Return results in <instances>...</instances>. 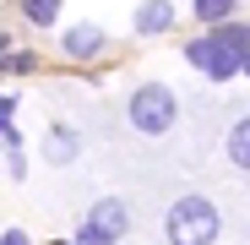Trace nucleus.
<instances>
[{"label": "nucleus", "instance_id": "obj_3", "mask_svg": "<svg viewBox=\"0 0 250 245\" xmlns=\"http://www.w3.org/2000/svg\"><path fill=\"white\" fill-rule=\"evenodd\" d=\"M125 223H131L125 201H120V196H104V201H93V213H87V223L76 229V240H82V245H120Z\"/></svg>", "mask_w": 250, "mask_h": 245}, {"label": "nucleus", "instance_id": "obj_16", "mask_svg": "<svg viewBox=\"0 0 250 245\" xmlns=\"http://www.w3.org/2000/svg\"><path fill=\"white\" fill-rule=\"evenodd\" d=\"M0 49H6V33H0Z\"/></svg>", "mask_w": 250, "mask_h": 245}, {"label": "nucleus", "instance_id": "obj_12", "mask_svg": "<svg viewBox=\"0 0 250 245\" xmlns=\"http://www.w3.org/2000/svg\"><path fill=\"white\" fill-rule=\"evenodd\" d=\"M0 71H6V76H22V71H33V55L6 44V49H0Z\"/></svg>", "mask_w": 250, "mask_h": 245}, {"label": "nucleus", "instance_id": "obj_7", "mask_svg": "<svg viewBox=\"0 0 250 245\" xmlns=\"http://www.w3.org/2000/svg\"><path fill=\"white\" fill-rule=\"evenodd\" d=\"M60 6H65V0H17V11H22V17L33 22V27H55Z\"/></svg>", "mask_w": 250, "mask_h": 245}, {"label": "nucleus", "instance_id": "obj_2", "mask_svg": "<svg viewBox=\"0 0 250 245\" xmlns=\"http://www.w3.org/2000/svg\"><path fill=\"white\" fill-rule=\"evenodd\" d=\"M125 114H131V126L142 136H163L174 126V114H180V98L163 88V82H142V88L131 93V109H125Z\"/></svg>", "mask_w": 250, "mask_h": 245}, {"label": "nucleus", "instance_id": "obj_13", "mask_svg": "<svg viewBox=\"0 0 250 245\" xmlns=\"http://www.w3.org/2000/svg\"><path fill=\"white\" fill-rule=\"evenodd\" d=\"M11 120H17V98L0 93V126H11Z\"/></svg>", "mask_w": 250, "mask_h": 245}, {"label": "nucleus", "instance_id": "obj_8", "mask_svg": "<svg viewBox=\"0 0 250 245\" xmlns=\"http://www.w3.org/2000/svg\"><path fill=\"white\" fill-rule=\"evenodd\" d=\"M44 153H49V163H71V158H76V131L55 120V131H49V147H44Z\"/></svg>", "mask_w": 250, "mask_h": 245}, {"label": "nucleus", "instance_id": "obj_10", "mask_svg": "<svg viewBox=\"0 0 250 245\" xmlns=\"http://www.w3.org/2000/svg\"><path fill=\"white\" fill-rule=\"evenodd\" d=\"M234 6H239V0H190V11L207 22V27H218V22H229L234 17Z\"/></svg>", "mask_w": 250, "mask_h": 245}, {"label": "nucleus", "instance_id": "obj_9", "mask_svg": "<svg viewBox=\"0 0 250 245\" xmlns=\"http://www.w3.org/2000/svg\"><path fill=\"white\" fill-rule=\"evenodd\" d=\"M229 158H234V169H250V114L234 120V131H229Z\"/></svg>", "mask_w": 250, "mask_h": 245}, {"label": "nucleus", "instance_id": "obj_5", "mask_svg": "<svg viewBox=\"0 0 250 245\" xmlns=\"http://www.w3.org/2000/svg\"><path fill=\"white\" fill-rule=\"evenodd\" d=\"M104 27H93V22H76V27H65V38H60V49L71 55V60H98L104 55Z\"/></svg>", "mask_w": 250, "mask_h": 245}, {"label": "nucleus", "instance_id": "obj_1", "mask_svg": "<svg viewBox=\"0 0 250 245\" xmlns=\"http://www.w3.org/2000/svg\"><path fill=\"white\" fill-rule=\"evenodd\" d=\"M163 229H169V245H212L218 240V207L207 196H180Z\"/></svg>", "mask_w": 250, "mask_h": 245}, {"label": "nucleus", "instance_id": "obj_15", "mask_svg": "<svg viewBox=\"0 0 250 245\" xmlns=\"http://www.w3.org/2000/svg\"><path fill=\"white\" fill-rule=\"evenodd\" d=\"M55 245H82V240H55Z\"/></svg>", "mask_w": 250, "mask_h": 245}, {"label": "nucleus", "instance_id": "obj_6", "mask_svg": "<svg viewBox=\"0 0 250 245\" xmlns=\"http://www.w3.org/2000/svg\"><path fill=\"white\" fill-rule=\"evenodd\" d=\"M169 27H174V6H169V0H142V6H136V33L158 38Z\"/></svg>", "mask_w": 250, "mask_h": 245}, {"label": "nucleus", "instance_id": "obj_14", "mask_svg": "<svg viewBox=\"0 0 250 245\" xmlns=\"http://www.w3.org/2000/svg\"><path fill=\"white\" fill-rule=\"evenodd\" d=\"M0 245H33V240H27L22 229H6V234H0Z\"/></svg>", "mask_w": 250, "mask_h": 245}, {"label": "nucleus", "instance_id": "obj_4", "mask_svg": "<svg viewBox=\"0 0 250 245\" xmlns=\"http://www.w3.org/2000/svg\"><path fill=\"white\" fill-rule=\"evenodd\" d=\"M185 55H190V66H196L201 76H212V82H229V76L245 66V60L229 49V44H218V38H196V44H190Z\"/></svg>", "mask_w": 250, "mask_h": 245}, {"label": "nucleus", "instance_id": "obj_11", "mask_svg": "<svg viewBox=\"0 0 250 245\" xmlns=\"http://www.w3.org/2000/svg\"><path fill=\"white\" fill-rule=\"evenodd\" d=\"M212 38H218V44H229V49H234L239 60L250 55V27H234V22H218V33H212Z\"/></svg>", "mask_w": 250, "mask_h": 245}]
</instances>
